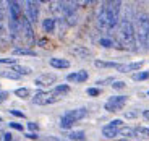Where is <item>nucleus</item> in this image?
I'll use <instances>...</instances> for the list:
<instances>
[{
	"instance_id": "obj_1",
	"label": "nucleus",
	"mask_w": 149,
	"mask_h": 141,
	"mask_svg": "<svg viewBox=\"0 0 149 141\" xmlns=\"http://www.w3.org/2000/svg\"><path fill=\"white\" fill-rule=\"evenodd\" d=\"M122 2H104L97 11V28L104 33L115 29L120 23Z\"/></svg>"
},
{
	"instance_id": "obj_2",
	"label": "nucleus",
	"mask_w": 149,
	"mask_h": 141,
	"mask_svg": "<svg viewBox=\"0 0 149 141\" xmlns=\"http://www.w3.org/2000/svg\"><path fill=\"white\" fill-rule=\"evenodd\" d=\"M118 45L125 50H136V31H134V24L128 18H122L118 23Z\"/></svg>"
},
{
	"instance_id": "obj_3",
	"label": "nucleus",
	"mask_w": 149,
	"mask_h": 141,
	"mask_svg": "<svg viewBox=\"0 0 149 141\" xmlns=\"http://www.w3.org/2000/svg\"><path fill=\"white\" fill-rule=\"evenodd\" d=\"M8 5V34L11 41H15L19 34V26H21L23 18V8L18 2H7Z\"/></svg>"
},
{
	"instance_id": "obj_4",
	"label": "nucleus",
	"mask_w": 149,
	"mask_h": 141,
	"mask_svg": "<svg viewBox=\"0 0 149 141\" xmlns=\"http://www.w3.org/2000/svg\"><path fill=\"white\" fill-rule=\"evenodd\" d=\"M134 31H136V41L144 49H149V16L146 13H139L136 23H134Z\"/></svg>"
},
{
	"instance_id": "obj_5",
	"label": "nucleus",
	"mask_w": 149,
	"mask_h": 141,
	"mask_svg": "<svg viewBox=\"0 0 149 141\" xmlns=\"http://www.w3.org/2000/svg\"><path fill=\"white\" fill-rule=\"evenodd\" d=\"M86 115H88V109L86 107H78V109H73V110H68L67 114H63L60 117V128L70 130L74 123L83 120Z\"/></svg>"
},
{
	"instance_id": "obj_6",
	"label": "nucleus",
	"mask_w": 149,
	"mask_h": 141,
	"mask_svg": "<svg viewBox=\"0 0 149 141\" xmlns=\"http://www.w3.org/2000/svg\"><path fill=\"white\" fill-rule=\"evenodd\" d=\"M57 101H58V96L54 91H37L33 96V104L36 105H50Z\"/></svg>"
},
{
	"instance_id": "obj_7",
	"label": "nucleus",
	"mask_w": 149,
	"mask_h": 141,
	"mask_svg": "<svg viewBox=\"0 0 149 141\" xmlns=\"http://www.w3.org/2000/svg\"><path fill=\"white\" fill-rule=\"evenodd\" d=\"M127 101H128V96H112V97H109V101L105 102L104 109L107 112H118L125 107Z\"/></svg>"
},
{
	"instance_id": "obj_8",
	"label": "nucleus",
	"mask_w": 149,
	"mask_h": 141,
	"mask_svg": "<svg viewBox=\"0 0 149 141\" xmlns=\"http://www.w3.org/2000/svg\"><path fill=\"white\" fill-rule=\"evenodd\" d=\"M19 29L23 31V36H24V41H26V45H33L34 44V29H33V23L24 16L23 13V18H21V26Z\"/></svg>"
},
{
	"instance_id": "obj_9",
	"label": "nucleus",
	"mask_w": 149,
	"mask_h": 141,
	"mask_svg": "<svg viewBox=\"0 0 149 141\" xmlns=\"http://www.w3.org/2000/svg\"><path fill=\"white\" fill-rule=\"evenodd\" d=\"M123 126V122L120 119H115V120H112L110 123H107V125L102 128V136L105 138H117L118 136V130Z\"/></svg>"
},
{
	"instance_id": "obj_10",
	"label": "nucleus",
	"mask_w": 149,
	"mask_h": 141,
	"mask_svg": "<svg viewBox=\"0 0 149 141\" xmlns=\"http://www.w3.org/2000/svg\"><path fill=\"white\" fill-rule=\"evenodd\" d=\"M39 11H41V8H39V2H31L29 0V2L24 3V16H26L33 24L39 20Z\"/></svg>"
},
{
	"instance_id": "obj_11",
	"label": "nucleus",
	"mask_w": 149,
	"mask_h": 141,
	"mask_svg": "<svg viewBox=\"0 0 149 141\" xmlns=\"http://www.w3.org/2000/svg\"><path fill=\"white\" fill-rule=\"evenodd\" d=\"M57 81V75L55 73H42L34 80V84L39 88H45V86H52Z\"/></svg>"
},
{
	"instance_id": "obj_12",
	"label": "nucleus",
	"mask_w": 149,
	"mask_h": 141,
	"mask_svg": "<svg viewBox=\"0 0 149 141\" xmlns=\"http://www.w3.org/2000/svg\"><path fill=\"white\" fill-rule=\"evenodd\" d=\"M88 71L86 70H79V71H74V73H68L67 75V80L68 81H73V83H84L88 80Z\"/></svg>"
},
{
	"instance_id": "obj_13",
	"label": "nucleus",
	"mask_w": 149,
	"mask_h": 141,
	"mask_svg": "<svg viewBox=\"0 0 149 141\" xmlns=\"http://www.w3.org/2000/svg\"><path fill=\"white\" fill-rule=\"evenodd\" d=\"M141 67H143V62H131V63H125V65L120 63L117 70L122 71V73H130V71H134V73H136Z\"/></svg>"
},
{
	"instance_id": "obj_14",
	"label": "nucleus",
	"mask_w": 149,
	"mask_h": 141,
	"mask_svg": "<svg viewBox=\"0 0 149 141\" xmlns=\"http://www.w3.org/2000/svg\"><path fill=\"white\" fill-rule=\"evenodd\" d=\"M49 63H50V67L57 68V70H65V68L70 67V60L60 59V57H54V59H50V60H49Z\"/></svg>"
},
{
	"instance_id": "obj_15",
	"label": "nucleus",
	"mask_w": 149,
	"mask_h": 141,
	"mask_svg": "<svg viewBox=\"0 0 149 141\" xmlns=\"http://www.w3.org/2000/svg\"><path fill=\"white\" fill-rule=\"evenodd\" d=\"M7 26H5V13H3V8L0 7V42H5L7 41Z\"/></svg>"
},
{
	"instance_id": "obj_16",
	"label": "nucleus",
	"mask_w": 149,
	"mask_h": 141,
	"mask_svg": "<svg viewBox=\"0 0 149 141\" xmlns=\"http://www.w3.org/2000/svg\"><path fill=\"white\" fill-rule=\"evenodd\" d=\"M118 136H125V138H138V135H136V128H134V126H125V125H123L122 128L118 130Z\"/></svg>"
},
{
	"instance_id": "obj_17",
	"label": "nucleus",
	"mask_w": 149,
	"mask_h": 141,
	"mask_svg": "<svg viewBox=\"0 0 149 141\" xmlns=\"http://www.w3.org/2000/svg\"><path fill=\"white\" fill-rule=\"evenodd\" d=\"M67 138L71 141H86V133L83 130H70L67 133Z\"/></svg>"
},
{
	"instance_id": "obj_18",
	"label": "nucleus",
	"mask_w": 149,
	"mask_h": 141,
	"mask_svg": "<svg viewBox=\"0 0 149 141\" xmlns=\"http://www.w3.org/2000/svg\"><path fill=\"white\" fill-rule=\"evenodd\" d=\"M71 54H73V55H78L79 59H86V57L91 55V50H89L88 47L78 45V47H73V49H71Z\"/></svg>"
},
{
	"instance_id": "obj_19",
	"label": "nucleus",
	"mask_w": 149,
	"mask_h": 141,
	"mask_svg": "<svg viewBox=\"0 0 149 141\" xmlns=\"http://www.w3.org/2000/svg\"><path fill=\"white\" fill-rule=\"evenodd\" d=\"M55 26H57V21L54 18H45L44 21H42V29H44L45 33H54V31H55Z\"/></svg>"
},
{
	"instance_id": "obj_20",
	"label": "nucleus",
	"mask_w": 149,
	"mask_h": 141,
	"mask_svg": "<svg viewBox=\"0 0 149 141\" xmlns=\"http://www.w3.org/2000/svg\"><path fill=\"white\" fill-rule=\"evenodd\" d=\"M15 96L19 97V99H29L33 96V93H31L29 88H18V89H15Z\"/></svg>"
},
{
	"instance_id": "obj_21",
	"label": "nucleus",
	"mask_w": 149,
	"mask_h": 141,
	"mask_svg": "<svg viewBox=\"0 0 149 141\" xmlns=\"http://www.w3.org/2000/svg\"><path fill=\"white\" fill-rule=\"evenodd\" d=\"M11 70L15 71V73H18L19 76H24V75H29L31 73V68L24 67V65H19V63L13 65V67H11Z\"/></svg>"
},
{
	"instance_id": "obj_22",
	"label": "nucleus",
	"mask_w": 149,
	"mask_h": 141,
	"mask_svg": "<svg viewBox=\"0 0 149 141\" xmlns=\"http://www.w3.org/2000/svg\"><path fill=\"white\" fill-rule=\"evenodd\" d=\"M94 65H96V67H99V68H118L120 63H117V62H104V60H96V62H94Z\"/></svg>"
},
{
	"instance_id": "obj_23",
	"label": "nucleus",
	"mask_w": 149,
	"mask_h": 141,
	"mask_svg": "<svg viewBox=\"0 0 149 141\" xmlns=\"http://www.w3.org/2000/svg\"><path fill=\"white\" fill-rule=\"evenodd\" d=\"M13 54H15V55H31V57H36L37 55L33 49H21V47L13 49Z\"/></svg>"
},
{
	"instance_id": "obj_24",
	"label": "nucleus",
	"mask_w": 149,
	"mask_h": 141,
	"mask_svg": "<svg viewBox=\"0 0 149 141\" xmlns=\"http://www.w3.org/2000/svg\"><path fill=\"white\" fill-rule=\"evenodd\" d=\"M0 76H2V78H7V80H19V78H21V76H19L18 73H15L13 70L0 71Z\"/></svg>"
},
{
	"instance_id": "obj_25",
	"label": "nucleus",
	"mask_w": 149,
	"mask_h": 141,
	"mask_svg": "<svg viewBox=\"0 0 149 141\" xmlns=\"http://www.w3.org/2000/svg\"><path fill=\"white\" fill-rule=\"evenodd\" d=\"M133 81H143V80H148L149 78V71H136V73L131 75Z\"/></svg>"
},
{
	"instance_id": "obj_26",
	"label": "nucleus",
	"mask_w": 149,
	"mask_h": 141,
	"mask_svg": "<svg viewBox=\"0 0 149 141\" xmlns=\"http://www.w3.org/2000/svg\"><path fill=\"white\" fill-rule=\"evenodd\" d=\"M68 91H70V86H68V84H58V86H55V88H54V93H55L57 96L65 94V93H68Z\"/></svg>"
},
{
	"instance_id": "obj_27",
	"label": "nucleus",
	"mask_w": 149,
	"mask_h": 141,
	"mask_svg": "<svg viewBox=\"0 0 149 141\" xmlns=\"http://www.w3.org/2000/svg\"><path fill=\"white\" fill-rule=\"evenodd\" d=\"M99 44H101L102 47H105V49L113 47V41H112V39H109V37H102L101 41H99Z\"/></svg>"
},
{
	"instance_id": "obj_28",
	"label": "nucleus",
	"mask_w": 149,
	"mask_h": 141,
	"mask_svg": "<svg viewBox=\"0 0 149 141\" xmlns=\"http://www.w3.org/2000/svg\"><path fill=\"white\" fill-rule=\"evenodd\" d=\"M86 93L89 94L91 97H96V96H99V94H101V89H99V88H88V91H86Z\"/></svg>"
},
{
	"instance_id": "obj_29",
	"label": "nucleus",
	"mask_w": 149,
	"mask_h": 141,
	"mask_svg": "<svg viewBox=\"0 0 149 141\" xmlns=\"http://www.w3.org/2000/svg\"><path fill=\"white\" fill-rule=\"evenodd\" d=\"M0 63H5V65H16V59H0Z\"/></svg>"
},
{
	"instance_id": "obj_30",
	"label": "nucleus",
	"mask_w": 149,
	"mask_h": 141,
	"mask_svg": "<svg viewBox=\"0 0 149 141\" xmlns=\"http://www.w3.org/2000/svg\"><path fill=\"white\" fill-rule=\"evenodd\" d=\"M125 86H127V84H125V81H117V80H115L113 84H112V88H113V89H123Z\"/></svg>"
},
{
	"instance_id": "obj_31",
	"label": "nucleus",
	"mask_w": 149,
	"mask_h": 141,
	"mask_svg": "<svg viewBox=\"0 0 149 141\" xmlns=\"http://www.w3.org/2000/svg\"><path fill=\"white\" fill-rule=\"evenodd\" d=\"M113 81H115V80H113V78L110 76V78H104V80H99V81H96V84L102 86V84H107V83H113Z\"/></svg>"
},
{
	"instance_id": "obj_32",
	"label": "nucleus",
	"mask_w": 149,
	"mask_h": 141,
	"mask_svg": "<svg viewBox=\"0 0 149 141\" xmlns=\"http://www.w3.org/2000/svg\"><path fill=\"white\" fill-rule=\"evenodd\" d=\"M28 128H29L31 133H34V131L39 130V125H37V123H34V122H29V123H28Z\"/></svg>"
},
{
	"instance_id": "obj_33",
	"label": "nucleus",
	"mask_w": 149,
	"mask_h": 141,
	"mask_svg": "<svg viewBox=\"0 0 149 141\" xmlns=\"http://www.w3.org/2000/svg\"><path fill=\"white\" fill-rule=\"evenodd\" d=\"M10 114L15 115V117H19V119H24V114H23V112H19V110H16V109H11Z\"/></svg>"
},
{
	"instance_id": "obj_34",
	"label": "nucleus",
	"mask_w": 149,
	"mask_h": 141,
	"mask_svg": "<svg viewBox=\"0 0 149 141\" xmlns=\"http://www.w3.org/2000/svg\"><path fill=\"white\" fill-rule=\"evenodd\" d=\"M125 117H127V119H136V117H138V112H136V110L125 112Z\"/></svg>"
},
{
	"instance_id": "obj_35",
	"label": "nucleus",
	"mask_w": 149,
	"mask_h": 141,
	"mask_svg": "<svg viewBox=\"0 0 149 141\" xmlns=\"http://www.w3.org/2000/svg\"><path fill=\"white\" fill-rule=\"evenodd\" d=\"M7 97H8L7 91H0V104H2V102H5V101H7Z\"/></svg>"
},
{
	"instance_id": "obj_36",
	"label": "nucleus",
	"mask_w": 149,
	"mask_h": 141,
	"mask_svg": "<svg viewBox=\"0 0 149 141\" xmlns=\"http://www.w3.org/2000/svg\"><path fill=\"white\" fill-rule=\"evenodd\" d=\"M10 126H11V128H15V130H18V131L23 130V125H19V123H16V122H11Z\"/></svg>"
},
{
	"instance_id": "obj_37",
	"label": "nucleus",
	"mask_w": 149,
	"mask_h": 141,
	"mask_svg": "<svg viewBox=\"0 0 149 141\" xmlns=\"http://www.w3.org/2000/svg\"><path fill=\"white\" fill-rule=\"evenodd\" d=\"M24 136H26L28 140H39V136H37V133H31V131H29V133H26Z\"/></svg>"
},
{
	"instance_id": "obj_38",
	"label": "nucleus",
	"mask_w": 149,
	"mask_h": 141,
	"mask_svg": "<svg viewBox=\"0 0 149 141\" xmlns=\"http://www.w3.org/2000/svg\"><path fill=\"white\" fill-rule=\"evenodd\" d=\"M3 141H11V133H3Z\"/></svg>"
},
{
	"instance_id": "obj_39",
	"label": "nucleus",
	"mask_w": 149,
	"mask_h": 141,
	"mask_svg": "<svg viewBox=\"0 0 149 141\" xmlns=\"http://www.w3.org/2000/svg\"><path fill=\"white\" fill-rule=\"evenodd\" d=\"M143 117H144V119H148V120H149V110H144V112H143Z\"/></svg>"
},
{
	"instance_id": "obj_40",
	"label": "nucleus",
	"mask_w": 149,
	"mask_h": 141,
	"mask_svg": "<svg viewBox=\"0 0 149 141\" xmlns=\"http://www.w3.org/2000/svg\"><path fill=\"white\" fill-rule=\"evenodd\" d=\"M120 141H127V140H120Z\"/></svg>"
},
{
	"instance_id": "obj_41",
	"label": "nucleus",
	"mask_w": 149,
	"mask_h": 141,
	"mask_svg": "<svg viewBox=\"0 0 149 141\" xmlns=\"http://www.w3.org/2000/svg\"><path fill=\"white\" fill-rule=\"evenodd\" d=\"M148 96H149V91H148Z\"/></svg>"
},
{
	"instance_id": "obj_42",
	"label": "nucleus",
	"mask_w": 149,
	"mask_h": 141,
	"mask_svg": "<svg viewBox=\"0 0 149 141\" xmlns=\"http://www.w3.org/2000/svg\"><path fill=\"white\" fill-rule=\"evenodd\" d=\"M0 122H2V119H0Z\"/></svg>"
},
{
	"instance_id": "obj_43",
	"label": "nucleus",
	"mask_w": 149,
	"mask_h": 141,
	"mask_svg": "<svg viewBox=\"0 0 149 141\" xmlns=\"http://www.w3.org/2000/svg\"><path fill=\"white\" fill-rule=\"evenodd\" d=\"M0 135H2V131H0Z\"/></svg>"
}]
</instances>
